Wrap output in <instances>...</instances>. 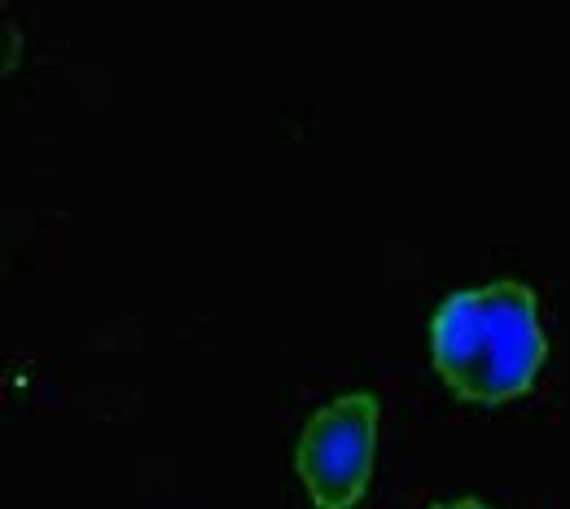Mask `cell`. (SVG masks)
<instances>
[{
  "label": "cell",
  "instance_id": "obj_2",
  "mask_svg": "<svg viewBox=\"0 0 570 509\" xmlns=\"http://www.w3.org/2000/svg\"><path fill=\"white\" fill-rule=\"evenodd\" d=\"M377 457V400L343 395L321 409L298 439V479L316 509H352Z\"/></svg>",
  "mask_w": 570,
  "mask_h": 509
},
{
  "label": "cell",
  "instance_id": "obj_3",
  "mask_svg": "<svg viewBox=\"0 0 570 509\" xmlns=\"http://www.w3.org/2000/svg\"><path fill=\"white\" fill-rule=\"evenodd\" d=\"M434 509H483L479 501H448V506H434Z\"/></svg>",
  "mask_w": 570,
  "mask_h": 509
},
{
  "label": "cell",
  "instance_id": "obj_1",
  "mask_svg": "<svg viewBox=\"0 0 570 509\" xmlns=\"http://www.w3.org/2000/svg\"><path fill=\"white\" fill-rule=\"evenodd\" d=\"M430 352L456 395L504 404L522 395L549 356L535 294L518 282L443 298L430 321Z\"/></svg>",
  "mask_w": 570,
  "mask_h": 509
}]
</instances>
